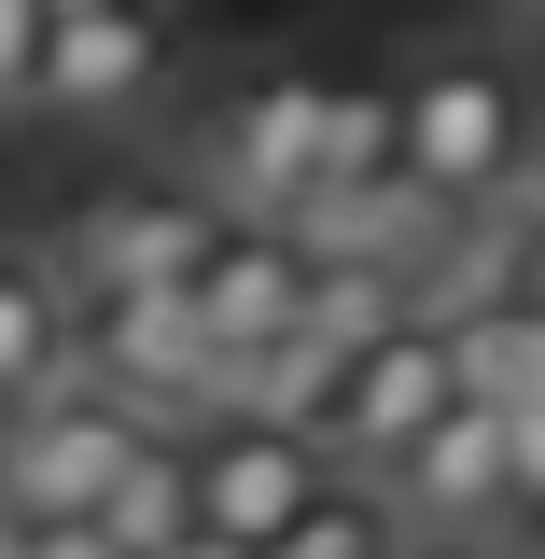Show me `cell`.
<instances>
[{
  "mask_svg": "<svg viewBox=\"0 0 545 559\" xmlns=\"http://www.w3.org/2000/svg\"><path fill=\"white\" fill-rule=\"evenodd\" d=\"M98 518H112L140 559H168L182 532H210V518H197V448H182V433H154L127 476H112V503H98Z\"/></svg>",
  "mask_w": 545,
  "mask_h": 559,
  "instance_id": "7c38bea8",
  "label": "cell"
},
{
  "mask_svg": "<svg viewBox=\"0 0 545 559\" xmlns=\"http://www.w3.org/2000/svg\"><path fill=\"white\" fill-rule=\"evenodd\" d=\"M392 489H406V532H503L518 518V419H503V392L489 378H462L448 406L419 419V448L392 462Z\"/></svg>",
  "mask_w": 545,
  "mask_h": 559,
  "instance_id": "5b68a950",
  "label": "cell"
},
{
  "mask_svg": "<svg viewBox=\"0 0 545 559\" xmlns=\"http://www.w3.org/2000/svg\"><path fill=\"white\" fill-rule=\"evenodd\" d=\"M266 559H406V518H392V503H349V489H322V503H308V518H294Z\"/></svg>",
  "mask_w": 545,
  "mask_h": 559,
  "instance_id": "4fadbf2b",
  "label": "cell"
},
{
  "mask_svg": "<svg viewBox=\"0 0 545 559\" xmlns=\"http://www.w3.org/2000/svg\"><path fill=\"white\" fill-rule=\"evenodd\" d=\"M154 98H168V0H112V14H57V28H43V84H28V112L140 127Z\"/></svg>",
  "mask_w": 545,
  "mask_h": 559,
  "instance_id": "ba28073f",
  "label": "cell"
},
{
  "mask_svg": "<svg viewBox=\"0 0 545 559\" xmlns=\"http://www.w3.org/2000/svg\"><path fill=\"white\" fill-rule=\"evenodd\" d=\"M322 433L308 419H266V406H224L197 433V518L210 532H238V546H280L308 503H322Z\"/></svg>",
  "mask_w": 545,
  "mask_h": 559,
  "instance_id": "8992f818",
  "label": "cell"
},
{
  "mask_svg": "<svg viewBox=\"0 0 545 559\" xmlns=\"http://www.w3.org/2000/svg\"><path fill=\"white\" fill-rule=\"evenodd\" d=\"M448 392H462V322H448V308H406V322H392V336H378V349L336 378L322 433H336V462H378V476H392V462L419 448V419L448 406Z\"/></svg>",
  "mask_w": 545,
  "mask_h": 559,
  "instance_id": "52a82bcc",
  "label": "cell"
},
{
  "mask_svg": "<svg viewBox=\"0 0 545 559\" xmlns=\"http://www.w3.org/2000/svg\"><path fill=\"white\" fill-rule=\"evenodd\" d=\"M503 14H518V28H545V0H503Z\"/></svg>",
  "mask_w": 545,
  "mask_h": 559,
  "instance_id": "ffe728a7",
  "label": "cell"
},
{
  "mask_svg": "<svg viewBox=\"0 0 545 559\" xmlns=\"http://www.w3.org/2000/svg\"><path fill=\"white\" fill-rule=\"evenodd\" d=\"M43 28H57V0H0V112L43 84Z\"/></svg>",
  "mask_w": 545,
  "mask_h": 559,
  "instance_id": "5bb4252c",
  "label": "cell"
},
{
  "mask_svg": "<svg viewBox=\"0 0 545 559\" xmlns=\"http://www.w3.org/2000/svg\"><path fill=\"white\" fill-rule=\"evenodd\" d=\"M70 364H84V294H70V266L0 252V392H57Z\"/></svg>",
  "mask_w": 545,
  "mask_h": 559,
  "instance_id": "8fae6325",
  "label": "cell"
},
{
  "mask_svg": "<svg viewBox=\"0 0 545 559\" xmlns=\"http://www.w3.org/2000/svg\"><path fill=\"white\" fill-rule=\"evenodd\" d=\"M28 559H140V546L112 532V518H43V532H28Z\"/></svg>",
  "mask_w": 545,
  "mask_h": 559,
  "instance_id": "2e32d148",
  "label": "cell"
},
{
  "mask_svg": "<svg viewBox=\"0 0 545 559\" xmlns=\"http://www.w3.org/2000/svg\"><path fill=\"white\" fill-rule=\"evenodd\" d=\"M224 238L210 197H84L70 210V294H127V280H197V252Z\"/></svg>",
  "mask_w": 545,
  "mask_h": 559,
  "instance_id": "30bf717a",
  "label": "cell"
},
{
  "mask_svg": "<svg viewBox=\"0 0 545 559\" xmlns=\"http://www.w3.org/2000/svg\"><path fill=\"white\" fill-rule=\"evenodd\" d=\"M392 168V84H349V70H238L224 112L197 140V197L238 224H294L322 182Z\"/></svg>",
  "mask_w": 545,
  "mask_h": 559,
  "instance_id": "6da1fadb",
  "label": "cell"
},
{
  "mask_svg": "<svg viewBox=\"0 0 545 559\" xmlns=\"http://www.w3.org/2000/svg\"><path fill=\"white\" fill-rule=\"evenodd\" d=\"M168 559H266V546H238V532H182Z\"/></svg>",
  "mask_w": 545,
  "mask_h": 559,
  "instance_id": "e0dca14e",
  "label": "cell"
},
{
  "mask_svg": "<svg viewBox=\"0 0 545 559\" xmlns=\"http://www.w3.org/2000/svg\"><path fill=\"white\" fill-rule=\"evenodd\" d=\"M14 406H28V392H0V448H14Z\"/></svg>",
  "mask_w": 545,
  "mask_h": 559,
  "instance_id": "d6986e66",
  "label": "cell"
},
{
  "mask_svg": "<svg viewBox=\"0 0 545 559\" xmlns=\"http://www.w3.org/2000/svg\"><path fill=\"white\" fill-rule=\"evenodd\" d=\"M392 168H419L448 210H489L532 168V84L503 57H419L392 84Z\"/></svg>",
  "mask_w": 545,
  "mask_h": 559,
  "instance_id": "7a4b0ae2",
  "label": "cell"
},
{
  "mask_svg": "<svg viewBox=\"0 0 545 559\" xmlns=\"http://www.w3.org/2000/svg\"><path fill=\"white\" fill-rule=\"evenodd\" d=\"M294 294H308V238H294V224H238V210H224V238L197 252V322H210V349H224V406H238V364L280 349Z\"/></svg>",
  "mask_w": 545,
  "mask_h": 559,
  "instance_id": "9c48e42d",
  "label": "cell"
},
{
  "mask_svg": "<svg viewBox=\"0 0 545 559\" xmlns=\"http://www.w3.org/2000/svg\"><path fill=\"white\" fill-rule=\"evenodd\" d=\"M28 532H43V518H28V503L0 489V559H28Z\"/></svg>",
  "mask_w": 545,
  "mask_h": 559,
  "instance_id": "ac0fdd59",
  "label": "cell"
},
{
  "mask_svg": "<svg viewBox=\"0 0 545 559\" xmlns=\"http://www.w3.org/2000/svg\"><path fill=\"white\" fill-rule=\"evenodd\" d=\"M57 14H112V0H57Z\"/></svg>",
  "mask_w": 545,
  "mask_h": 559,
  "instance_id": "44dd1931",
  "label": "cell"
},
{
  "mask_svg": "<svg viewBox=\"0 0 545 559\" xmlns=\"http://www.w3.org/2000/svg\"><path fill=\"white\" fill-rule=\"evenodd\" d=\"M503 419H518V518H545V378L503 392Z\"/></svg>",
  "mask_w": 545,
  "mask_h": 559,
  "instance_id": "9a60e30c",
  "label": "cell"
},
{
  "mask_svg": "<svg viewBox=\"0 0 545 559\" xmlns=\"http://www.w3.org/2000/svg\"><path fill=\"white\" fill-rule=\"evenodd\" d=\"M84 364L154 419L224 406V349L197 322V280H127V294H84Z\"/></svg>",
  "mask_w": 545,
  "mask_h": 559,
  "instance_id": "277c9868",
  "label": "cell"
},
{
  "mask_svg": "<svg viewBox=\"0 0 545 559\" xmlns=\"http://www.w3.org/2000/svg\"><path fill=\"white\" fill-rule=\"evenodd\" d=\"M154 433H168L154 406H127V392H112L98 364H70L57 392H28V406H14L0 489H14L28 518H98V503H112V476H127V462L154 448Z\"/></svg>",
  "mask_w": 545,
  "mask_h": 559,
  "instance_id": "3957f363",
  "label": "cell"
}]
</instances>
